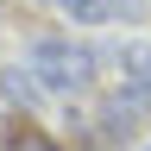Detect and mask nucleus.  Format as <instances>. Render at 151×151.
Instances as JSON below:
<instances>
[{"label": "nucleus", "mask_w": 151, "mask_h": 151, "mask_svg": "<svg viewBox=\"0 0 151 151\" xmlns=\"http://www.w3.org/2000/svg\"><path fill=\"white\" fill-rule=\"evenodd\" d=\"M32 76L44 88H88L94 50L76 44V38H44V44H32Z\"/></svg>", "instance_id": "f257e3e1"}, {"label": "nucleus", "mask_w": 151, "mask_h": 151, "mask_svg": "<svg viewBox=\"0 0 151 151\" xmlns=\"http://www.w3.org/2000/svg\"><path fill=\"white\" fill-rule=\"evenodd\" d=\"M6 151H57V139H50V132H38L32 120H19V126L6 132Z\"/></svg>", "instance_id": "f03ea898"}, {"label": "nucleus", "mask_w": 151, "mask_h": 151, "mask_svg": "<svg viewBox=\"0 0 151 151\" xmlns=\"http://www.w3.org/2000/svg\"><path fill=\"white\" fill-rule=\"evenodd\" d=\"M120 63H126V76H132V88H151V44H126Z\"/></svg>", "instance_id": "7ed1b4c3"}, {"label": "nucleus", "mask_w": 151, "mask_h": 151, "mask_svg": "<svg viewBox=\"0 0 151 151\" xmlns=\"http://www.w3.org/2000/svg\"><path fill=\"white\" fill-rule=\"evenodd\" d=\"M0 88H6L13 101H32V82H25V76H19V69H6V76H0Z\"/></svg>", "instance_id": "20e7f679"}]
</instances>
